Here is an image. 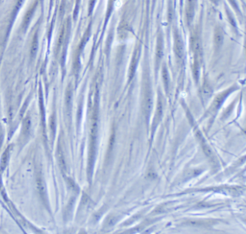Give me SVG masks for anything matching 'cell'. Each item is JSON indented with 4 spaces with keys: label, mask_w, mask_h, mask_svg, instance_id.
I'll return each mask as SVG.
<instances>
[{
    "label": "cell",
    "mask_w": 246,
    "mask_h": 234,
    "mask_svg": "<svg viewBox=\"0 0 246 234\" xmlns=\"http://www.w3.org/2000/svg\"><path fill=\"white\" fill-rule=\"evenodd\" d=\"M9 158V148H7V150L4 152L2 156L1 160H0V171H2V172L5 169V168H6L7 163H8Z\"/></svg>",
    "instance_id": "7a4b0ae2"
},
{
    "label": "cell",
    "mask_w": 246,
    "mask_h": 234,
    "mask_svg": "<svg viewBox=\"0 0 246 234\" xmlns=\"http://www.w3.org/2000/svg\"><path fill=\"white\" fill-rule=\"evenodd\" d=\"M37 186L38 189V191L41 194V196L42 197L44 201L46 200V185H45V182L43 181V179L41 176H38L37 177Z\"/></svg>",
    "instance_id": "6da1fadb"
},
{
    "label": "cell",
    "mask_w": 246,
    "mask_h": 234,
    "mask_svg": "<svg viewBox=\"0 0 246 234\" xmlns=\"http://www.w3.org/2000/svg\"><path fill=\"white\" fill-rule=\"evenodd\" d=\"M3 136H4V132H3L2 126V125H0V146H1L2 143Z\"/></svg>",
    "instance_id": "3957f363"
}]
</instances>
